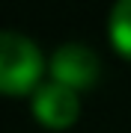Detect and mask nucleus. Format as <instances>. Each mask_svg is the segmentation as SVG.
I'll return each instance as SVG.
<instances>
[{"label": "nucleus", "mask_w": 131, "mask_h": 133, "mask_svg": "<svg viewBox=\"0 0 131 133\" xmlns=\"http://www.w3.org/2000/svg\"><path fill=\"white\" fill-rule=\"evenodd\" d=\"M33 115L39 118V124L51 130H66L81 115V98L75 89L63 83H42L33 92Z\"/></svg>", "instance_id": "3"}, {"label": "nucleus", "mask_w": 131, "mask_h": 133, "mask_svg": "<svg viewBox=\"0 0 131 133\" xmlns=\"http://www.w3.org/2000/svg\"><path fill=\"white\" fill-rule=\"evenodd\" d=\"M107 33H110L113 48H116L125 59H131V0H119L110 9Z\"/></svg>", "instance_id": "4"}, {"label": "nucleus", "mask_w": 131, "mask_h": 133, "mask_svg": "<svg viewBox=\"0 0 131 133\" xmlns=\"http://www.w3.org/2000/svg\"><path fill=\"white\" fill-rule=\"evenodd\" d=\"M45 59L33 38L0 30V92L3 95H27L39 89Z\"/></svg>", "instance_id": "1"}, {"label": "nucleus", "mask_w": 131, "mask_h": 133, "mask_svg": "<svg viewBox=\"0 0 131 133\" xmlns=\"http://www.w3.org/2000/svg\"><path fill=\"white\" fill-rule=\"evenodd\" d=\"M51 74H54V83H63L69 89L81 92L95 86L98 74H101V62L92 48L81 42H66L51 56Z\"/></svg>", "instance_id": "2"}]
</instances>
